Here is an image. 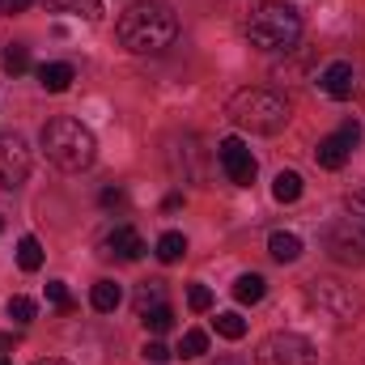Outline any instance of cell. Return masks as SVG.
<instances>
[{
  "instance_id": "cell-20",
  "label": "cell",
  "mask_w": 365,
  "mask_h": 365,
  "mask_svg": "<svg viewBox=\"0 0 365 365\" xmlns=\"http://www.w3.org/2000/svg\"><path fill=\"white\" fill-rule=\"evenodd\" d=\"M17 268H21V272H38V268H43V247H38V238L26 234V238L17 242Z\"/></svg>"
},
{
  "instance_id": "cell-32",
  "label": "cell",
  "mask_w": 365,
  "mask_h": 365,
  "mask_svg": "<svg viewBox=\"0 0 365 365\" xmlns=\"http://www.w3.org/2000/svg\"><path fill=\"white\" fill-rule=\"evenodd\" d=\"M102 204H106V208H119V204H123V191H102Z\"/></svg>"
},
{
  "instance_id": "cell-12",
  "label": "cell",
  "mask_w": 365,
  "mask_h": 365,
  "mask_svg": "<svg viewBox=\"0 0 365 365\" xmlns=\"http://www.w3.org/2000/svg\"><path fill=\"white\" fill-rule=\"evenodd\" d=\"M349 153H353V145L336 132V136H323L319 145H314V162L323 166V170H340L344 162H349Z\"/></svg>"
},
{
  "instance_id": "cell-13",
  "label": "cell",
  "mask_w": 365,
  "mask_h": 365,
  "mask_svg": "<svg viewBox=\"0 0 365 365\" xmlns=\"http://www.w3.org/2000/svg\"><path fill=\"white\" fill-rule=\"evenodd\" d=\"M268 251H272L276 264H297L302 259V238L289 234V230H276L272 238H268Z\"/></svg>"
},
{
  "instance_id": "cell-6",
  "label": "cell",
  "mask_w": 365,
  "mask_h": 365,
  "mask_svg": "<svg viewBox=\"0 0 365 365\" xmlns=\"http://www.w3.org/2000/svg\"><path fill=\"white\" fill-rule=\"evenodd\" d=\"M255 365H314V344L297 331H272L268 340H259Z\"/></svg>"
},
{
  "instance_id": "cell-39",
  "label": "cell",
  "mask_w": 365,
  "mask_h": 365,
  "mask_svg": "<svg viewBox=\"0 0 365 365\" xmlns=\"http://www.w3.org/2000/svg\"><path fill=\"white\" fill-rule=\"evenodd\" d=\"M361 221H365V217H361Z\"/></svg>"
},
{
  "instance_id": "cell-28",
  "label": "cell",
  "mask_w": 365,
  "mask_h": 365,
  "mask_svg": "<svg viewBox=\"0 0 365 365\" xmlns=\"http://www.w3.org/2000/svg\"><path fill=\"white\" fill-rule=\"evenodd\" d=\"M4 68H9V73H26V68H30V51L13 43V47L4 51Z\"/></svg>"
},
{
  "instance_id": "cell-15",
  "label": "cell",
  "mask_w": 365,
  "mask_h": 365,
  "mask_svg": "<svg viewBox=\"0 0 365 365\" xmlns=\"http://www.w3.org/2000/svg\"><path fill=\"white\" fill-rule=\"evenodd\" d=\"M264 293H268V280L259 272H242L234 280V297L242 302V306H255V302H264Z\"/></svg>"
},
{
  "instance_id": "cell-2",
  "label": "cell",
  "mask_w": 365,
  "mask_h": 365,
  "mask_svg": "<svg viewBox=\"0 0 365 365\" xmlns=\"http://www.w3.org/2000/svg\"><path fill=\"white\" fill-rule=\"evenodd\" d=\"M38 140H43L47 162L60 166V170H68V175H77V170L93 166V158H98V140H93V132L81 123V119H68V115L47 119Z\"/></svg>"
},
{
  "instance_id": "cell-24",
  "label": "cell",
  "mask_w": 365,
  "mask_h": 365,
  "mask_svg": "<svg viewBox=\"0 0 365 365\" xmlns=\"http://www.w3.org/2000/svg\"><path fill=\"white\" fill-rule=\"evenodd\" d=\"M34 314H38V306H34L30 297H21V293L9 297V319H13V323H30Z\"/></svg>"
},
{
  "instance_id": "cell-16",
  "label": "cell",
  "mask_w": 365,
  "mask_h": 365,
  "mask_svg": "<svg viewBox=\"0 0 365 365\" xmlns=\"http://www.w3.org/2000/svg\"><path fill=\"white\" fill-rule=\"evenodd\" d=\"M132 306H136V314H149V310H158V306H166V284H162V280H145V284L136 289V297H132Z\"/></svg>"
},
{
  "instance_id": "cell-9",
  "label": "cell",
  "mask_w": 365,
  "mask_h": 365,
  "mask_svg": "<svg viewBox=\"0 0 365 365\" xmlns=\"http://www.w3.org/2000/svg\"><path fill=\"white\" fill-rule=\"evenodd\" d=\"M30 175V149H26V140L21 136H4L0 140V187L4 191H13V187H21Z\"/></svg>"
},
{
  "instance_id": "cell-4",
  "label": "cell",
  "mask_w": 365,
  "mask_h": 365,
  "mask_svg": "<svg viewBox=\"0 0 365 365\" xmlns=\"http://www.w3.org/2000/svg\"><path fill=\"white\" fill-rule=\"evenodd\" d=\"M297 34H302V17L289 9V4H259L251 17H247V38H251V47H259V51H284V47H293L297 43Z\"/></svg>"
},
{
  "instance_id": "cell-21",
  "label": "cell",
  "mask_w": 365,
  "mask_h": 365,
  "mask_svg": "<svg viewBox=\"0 0 365 365\" xmlns=\"http://www.w3.org/2000/svg\"><path fill=\"white\" fill-rule=\"evenodd\" d=\"M212 327H217V336H225V340H242V336H247V319H242V314H234V310L217 314V319H212Z\"/></svg>"
},
{
  "instance_id": "cell-30",
  "label": "cell",
  "mask_w": 365,
  "mask_h": 365,
  "mask_svg": "<svg viewBox=\"0 0 365 365\" xmlns=\"http://www.w3.org/2000/svg\"><path fill=\"white\" fill-rule=\"evenodd\" d=\"M340 136H344L349 145H357V140H361V123H357V119H349V123L340 128Z\"/></svg>"
},
{
  "instance_id": "cell-33",
  "label": "cell",
  "mask_w": 365,
  "mask_h": 365,
  "mask_svg": "<svg viewBox=\"0 0 365 365\" xmlns=\"http://www.w3.org/2000/svg\"><path fill=\"white\" fill-rule=\"evenodd\" d=\"M349 208H353V212H361V217H365V187L357 191V195H353V200H349Z\"/></svg>"
},
{
  "instance_id": "cell-11",
  "label": "cell",
  "mask_w": 365,
  "mask_h": 365,
  "mask_svg": "<svg viewBox=\"0 0 365 365\" xmlns=\"http://www.w3.org/2000/svg\"><path fill=\"white\" fill-rule=\"evenodd\" d=\"M106 255H115V259H123V264H136V259L145 255V238H140L132 225H115V230L106 234Z\"/></svg>"
},
{
  "instance_id": "cell-23",
  "label": "cell",
  "mask_w": 365,
  "mask_h": 365,
  "mask_svg": "<svg viewBox=\"0 0 365 365\" xmlns=\"http://www.w3.org/2000/svg\"><path fill=\"white\" fill-rule=\"evenodd\" d=\"M145 319V327L153 331V336H166L170 327H175V310L170 306H158V310H149V314H140Z\"/></svg>"
},
{
  "instance_id": "cell-37",
  "label": "cell",
  "mask_w": 365,
  "mask_h": 365,
  "mask_svg": "<svg viewBox=\"0 0 365 365\" xmlns=\"http://www.w3.org/2000/svg\"><path fill=\"white\" fill-rule=\"evenodd\" d=\"M0 365H13V361H4V357H0Z\"/></svg>"
},
{
  "instance_id": "cell-31",
  "label": "cell",
  "mask_w": 365,
  "mask_h": 365,
  "mask_svg": "<svg viewBox=\"0 0 365 365\" xmlns=\"http://www.w3.org/2000/svg\"><path fill=\"white\" fill-rule=\"evenodd\" d=\"M34 0H0V13H26Z\"/></svg>"
},
{
  "instance_id": "cell-10",
  "label": "cell",
  "mask_w": 365,
  "mask_h": 365,
  "mask_svg": "<svg viewBox=\"0 0 365 365\" xmlns=\"http://www.w3.org/2000/svg\"><path fill=\"white\" fill-rule=\"evenodd\" d=\"M319 86H323L327 98L344 102V98H353V93H357V73H353V64H349V60H336V64H327V68H323Z\"/></svg>"
},
{
  "instance_id": "cell-17",
  "label": "cell",
  "mask_w": 365,
  "mask_h": 365,
  "mask_svg": "<svg viewBox=\"0 0 365 365\" xmlns=\"http://www.w3.org/2000/svg\"><path fill=\"white\" fill-rule=\"evenodd\" d=\"M90 302H93V310H102V314H110L119 302H123V289L115 284V280H98L90 289Z\"/></svg>"
},
{
  "instance_id": "cell-27",
  "label": "cell",
  "mask_w": 365,
  "mask_h": 365,
  "mask_svg": "<svg viewBox=\"0 0 365 365\" xmlns=\"http://www.w3.org/2000/svg\"><path fill=\"white\" fill-rule=\"evenodd\" d=\"M187 306H191L195 314H204V310L212 306V289H208V284H191V289H187Z\"/></svg>"
},
{
  "instance_id": "cell-29",
  "label": "cell",
  "mask_w": 365,
  "mask_h": 365,
  "mask_svg": "<svg viewBox=\"0 0 365 365\" xmlns=\"http://www.w3.org/2000/svg\"><path fill=\"white\" fill-rule=\"evenodd\" d=\"M170 357H175V353H170V349H166L162 340H149V344H145V361H153V365H166Z\"/></svg>"
},
{
  "instance_id": "cell-25",
  "label": "cell",
  "mask_w": 365,
  "mask_h": 365,
  "mask_svg": "<svg viewBox=\"0 0 365 365\" xmlns=\"http://www.w3.org/2000/svg\"><path fill=\"white\" fill-rule=\"evenodd\" d=\"M204 353H208V336H204V331H187L179 357H204Z\"/></svg>"
},
{
  "instance_id": "cell-26",
  "label": "cell",
  "mask_w": 365,
  "mask_h": 365,
  "mask_svg": "<svg viewBox=\"0 0 365 365\" xmlns=\"http://www.w3.org/2000/svg\"><path fill=\"white\" fill-rule=\"evenodd\" d=\"M47 297H51V306L56 310H73L77 302H73V293L64 289V280H47Z\"/></svg>"
},
{
  "instance_id": "cell-19",
  "label": "cell",
  "mask_w": 365,
  "mask_h": 365,
  "mask_svg": "<svg viewBox=\"0 0 365 365\" xmlns=\"http://www.w3.org/2000/svg\"><path fill=\"white\" fill-rule=\"evenodd\" d=\"M47 9H56V13H77V17H86V21H98V17H102V0H47Z\"/></svg>"
},
{
  "instance_id": "cell-7",
  "label": "cell",
  "mask_w": 365,
  "mask_h": 365,
  "mask_svg": "<svg viewBox=\"0 0 365 365\" xmlns=\"http://www.w3.org/2000/svg\"><path fill=\"white\" fill-rule=\"evenodd\" d=\"M323 247L336 264H365V238L353 230V221H331L323 225Z\"/></svg>"
},
{
  "instance_id": "cell-5",
  "label": "cell",
  "mask_w": 365,
  "mask_h": 365,
  "mask_svg": "<svg viewBox=\"0 0 365 365\" xmlns=\"http://www.w3.org/2000/svg\"><path fill=\"white\" fill-rule=\"evenodd\" d=\"M306 297H310V306L314 310H323L331 323H357L361 319V293L353 289V284H344V280H331V276H314L310 284H306Z\"/></svg>"
},
{
  "instance_id": "cell-35",
  "label": "cell",
  "mask_w": 365,
  "mask_h": 365,
  "mask_svg": "<svg viewBox=\"0 0 365 365\" xmlns=\"http://www.w3.org/2000/svg\"><path fill=\"white\" fill-rule=\"evenodd\" d=\"M34 365H68V361H60V357H47V361H34Z\"/></svg>"
},
{
  "instance_id": "cell-14",
  "label": "cell",
  "mask_w": 365,
  "mask_h": 365,
  "mask_svg": "<svg viewBox=\"0 0 365 365\" xmlns=\"http://www.w3.org/2000/svg\"><path fill=\"white\" fill-rule=\"evenodd\" d=\"M73 77H77L73 64H43V68H38V86L47 93H64L73 86Z\"/></svg>"
},
{
  "instance_id": "cell-3",
  "label": "cell",
  "mask_w": 365,
  "mask_h": 365,
  "mask_svg": "<svg viewBox=\"0 0 365 365\" xmlns=\"http://www.w3.org/2000/svg\"><path fill=\"white\" fill-rule=\"evenodd\" d=\"M230 123L255 132V136H276L289 123V102L276 90H238L225 106Z\"/></svg>"
},
{
  "instance_id": "cell-1",
  "label": "cell",
  "mask_w": 365,
  "mask_h": 365,
  "mask_svg": "<svg viewBox=\"0 0 365 365\" xmlns=\"http://www.w3.org/2000/svg\"><path fill=\"white\" fill-rule=\"evenodd\" d=\"M119 43L136 56H158L179 38V17L170 13V4L162 0H140L132 9L119 13Z\"/></svg>"
},
{
  "instance_id": "cell-38",
  "label": "cell",
  "mask_w": 365,
  "mask_h": 365,
  "mask_svg": "<svg viewBox=\"0 0 365 365\" xmlns=\"http://www.w3.org/2000/svg\"><path fill=\"white\" fill-rule=\"evenodd\" d=\"M0 230H4V221H0Z\"/></svg>"
},
{
  "instance_id": "cell-36",
  "label": "cell",
  "mask_w": 365,
  "mask_h": 365,
  "mask_svg": "<svg viewBox=\"0 0 365 365\" xmlns=\"http://www.w3.org/2000/svg\"><path fill=\"white\" fill-rule=\"evenodd\" d=\"M357 93H361V102H365V81H361V86H357Z\"/></svg>"
},
{
  "instance_id": "cell-8",
  "label": "cell",
  "mask_w": 365,
  "mask_h": 365,
  "mask_svg": "<svg viewBox=\"0 0 365 365\" xmlns=\"http://www.w3.org/2000/svg\"><path fill=\"white\" fill-rule=\"evenodd\" d=\"M217 162H221V170H225V179L234 182V187H251L255 182V153L238 140V136H225L221 145H217Z\"/></svg>"
},
{
  "instance_id": "cell-18",
  "label": "cell",
  "mask_w": 365,
  "mask_h": 365,
  "mask_svg": "<svg viewBox=\"0 0 365 365\" xmlns=\"http://www.w3.org/2000/svg\"><path fill=\"white\" fill-rule=\"evenodd\" d=\"M272 195H276V204H293L302 195V175L297 170H280L272 179Z\"/></svg>"
},
{
  "instance_id": "cell-34",
  "label": "cell",
  "mask_w": 365,
  "mask_h": 365,
  "mask_svg": "<svg viewBox=\"0 0 365 365\" xmlns=\"http://www.w3.org/2000/svg\"><path fill=\"white\" fill-rule=\"evenodd\" d=\"M208 365H247L242 357H234V353H225V357H217V361H208Z\"/></svg>"
},
{
  "instance_id": "cell-22",
  "label": "cell",
  "mask_w": 365,
  "mask_h": 365,
  "mask_svg": "<svg viewBox=\"0 0 365 365\" xmlns=\"http://www.w3.org/2000/svg\"><path fill=\"white\" fill-rule=\"evenodd\" d=\"M182 251H187V238H182V234H175V230L158 238V259H162V264H179Z\"/></svg>"
}]
</instances>
